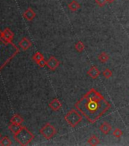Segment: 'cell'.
Listing matches in <instances>:
<instances>
[{
	"instance_id": "6da1fadb",
	"label": "cell",
	"mask_w": 129,
	"mask_h": 146,
	"mask_svg": "<svg viewBox=\"0 0 129 146\" xmlns=\"http://www.w3.org/2000/svg\"><path fill=\"white\" fill-rule=\"evenodd\" d=\"M75 107L89 123H95L110 109L111 104L95 88H91L77 100Z\"/></svg>"
},
{
	"instance_id": "7a4b0ae2",
	"label": "cell",
	"mask_w": 129,
	"mask_h": 146,
	"mask_svg": "<svg viewBox=\"0 0 129 146\" xmlns=\"http://www.w3.org/2000/svg\"><path fill=\"white\" fill-rule=\"evenodd\" d=\"M14 139L19 145L23 146L27 145L34 139V135L30 132L28 129L22 126L21 129L16 134H14Z\"/></svg>"
},
{
	"instance_id": "3957f363",
	"label": "cell",
	"mask_w": 129,
	"mask_h": 146,
	"mask_svg": "<svg viewBox=\"0 0 129 146\" xmlns=\"http://www.w3.org/2000/svg\"><path fill=\"white\" fill-rule=\"evenodd\" d=\"M83 119V116L79 112L72 109L65 116V120L71 127L75 128Z\"/></svg>"
},
{
	"instance_id": "277c9868",
	"label": "cell",
	"mask_w": 129,
	"mask_h": 146,
	"mask_svg": "<svg viewBox=\"0 0 129 146\" xmlns=\"http://www.w3.org/2000/svg\"><path fill=\"white\" fill-rule=\"evenodd\" d=\"M56 129L50 123H47L45 125H43L40 130V133L43 135L46 139L50 140L56 134Z\"/></svg>"
},
{
	"instance_id": "5b68a950",
	"label": "cell",
	"mask_w": 129,
	"mask_h": 146,
	"mask_svg": "<svg viewBox=\"0 0 129 146\" xmlns=\"http://www.w3.org/2000/svg\"><path fill=\"white\" fill-rule=\"evenodd\" d=\"M60 65V62L55 56H51L46 61V66L50 68V70L55 71Z\"/></svg>"
},
{
	"instance_id": "8992f818",
	"label": "cell",
	"mask_w": 129,
	"mask_h": 146,
	"mask_svg": "<svg viewBox=\"0 0 129 146\" xmlns=\"http://www.w3.org/2000/svg\"><path fill=\"white\" fill-rule=\"evenodd\" d=\"M2 37L4 38V40L7 43H11V40L14 38L13 32L11 31L9 28H5L4 32L2 33Z\"/></svg>"
},
{
	"instance_id": "52a82bcc",
	"label": "cell",
	"mask_w": 129,
	"mask_h": 146,
	"mask_svg": "<svg viewBox=\"0 0 129 146\" xmlns=\"http://www.w3.org/2000/svg\"><path fill=\"white\" fill-rule=\"evenodd\" d=\"M100 72L95 66H91L90 69L87 71V75L93 79H97L99 76H100Z\"/></svg>"
},
{
	"instance_id": "ba28073f",
	"label": "cell",
	"mask_w": 129,
	"mask_h": 146,
	"mask_svg": "<svg viewBox=\"0 0 129 146\" xmlns=\"http://www.w3.org/2000/svg\"><path fill=\"white\" fill-rule=\"evenodd\" d=\"M23 17L27 21H32L36 17V13L31 8H28L26 11L23 13Z\"/></svg>"
},
{
	"instance_id": "9c48e42d",
	"label": "cell",
	"mask_w": 129,
	"mask_h": 146,
	"mask_svg": "<svg viewBox=\"0 0 129 146\" xmlns=\"http://www.w3.org/2000/svg\"><path fill=\"white\" fill-rule=\"evenodd\" d=\"M62 103L59 101L58 98H54L51 102L49 104V107L53 110V111H58L60 108L62 107Z\"/></svg>"
},
{
	"instance_id": "30bf717a",
	"label": "cell",
	"mask_w": 129,
	"mask_h": 146,
	"mask_svg": "<svg viewBox=\"0 0 129 146\" xmlns=\"http://www.w3.org/2000/svg\"><path fill=\"white\" fill-rule=\"evenodd\" d=\"M32 43L27 38V37H24L21 39V40L19 42V46L23 50H28L30 46H31Z\"/></svg>"
},
{
	"instance_id": "8fae6325",
	"label": "cell",
	"mask_w": 129,
	"mask_h": 146,
	"mask_svg": "<svg viewBox=\"0 0 129 146\" xmlns=\"http://www.w3.org/2000/svg\"><path fill=\"white\" fill-rule=\"evenodd\" d=\"M111 129H112L111 125H110L109 123H107V122H104V123H102L100 126V130L105 135L109 134V132L111 131Z\"/></svg>"
},
{
	"instance_id": "7c38bea8",
	"label": "cell",
	"mask_w": 129,
	"mask_h": 146,
	"mask_svg": "<svg viewBox=\"0 0 129 146\" xmlns=\"http://www.w3.org/2000/svg\"><path fill=\"white\" fill-rule=\"evenodd\" d=\"M10 122H11V123H13V124H19V125H21L23 122H24V119L20 115L15 114V115H14L11 117Z\"/></svg>"
},
{
	"instance_id": "4fadbf2b",
	"label": "cell",
	"mask_w": 129,
	"mask_h": 146,
	"mask_svg": "<svg viewBox=\"0 0 129 146\" xmlns=\"http://www.w3.org/2000/svg\"><path fill=\"white\" fill-rule=\"evenodd\" d=\"M68 9H70L71 11H76L81 8V5H80L77 1L74 0V1H71V2L68 5Z\"/></svg>"
},
{
	"instance_id": "5bb4252c",
	"label": "cell",
	"mask_w": 129,
	"mask_h": 146,
	"mask_svg": "<svg viewBox=\"0 0 129 146\" xmlns=\"http://www.w3.org/2000/svg\"><path fill=\"white\" fill-rule=\"evenodd\" d=\"M87 143L92 146L97 145L98 144L100 143V139H99V138L96 136L95 135H93L92 136L89 138V139L87 140Z\"/></svg>"
},
{
	"instance_id": "9a60e30c",
	"label": "cell",
	"mask_w": 129,
	"mask_h": 146,
	"mask_svg": "<svg viewBox=\"0 0 129 146\" xmlns=\"http://www.w3.org/2000/svg\"><path fill=\"white\" fill-rule=\"evenodd\" d=\"M21 128H22V125H19V124H13V123H11V125H9V129L11 130L14 134L18 133L21 129Z\"/></svg>"
},
{
	"instance_id": "2e32d148",
	"label": "cell",
	"mask_w": 129,
	"mask_h": 146,
	"mask_svg": "<svg viewBox=\"0 0 129 146\" xmlns=\"http://www.w3.org/2000/svg\"><path fill=\"white\" fill-rule=\"evenodd\" d=\"M11 139H9V137L5 136L2 137L0 139V145L1 146H9L11 145Z\"/></svg>"
},
{
	"instance_id": "e0dca14e",
	"label": "cell",
	"mask_w": 129,
	"mask_h": 146,
	"mask_svg": "<svg viewBox=\"0 0 129 146\" xmlns=\"http://www.w3.org/2000/svg\"><path fill=\"white\" fill-rule=\"evenodd\" d=\"M75 48L78 52H82L85 49V45L82 41H77V43H75Z\"/></svg>"
},
{
	"instance_id": "ac0fdd59",
	"label": "cell",
	"mask_w": 129,
	"mask_h": 146,
	"mask_svg": "<svg viewBox=\"0 0 129 146\" xmlns=\"http://www.w3.org/2000/svg\"><path fill=\"white\" fill-rule=\"evenodd\" d=\"M109 59V55L107 54L106 52H102L99 56H98V59L101 62H107Z\"/></svg>"
},
{
	"instance_id": "d6986e66",
	"label": "cell",
	"mask_w": 129,
	"mask_h": 146,
	"mask_svg": "<svg viewBox=\"0 0 129 146\" xmlns=\"http://www.w3.org/2000/svg\"><path fill=\"white\" fill-rule=\"evenodd\" d=\"M32 59H33V60H34L36 63H37L38 62H40L41 60V59H44V57H43V55L41 53V52H35L34 54V56H33V57H32Z\"/></svg>"
},
{
	"instance_id": "ffe728a7",
	"label": "cell",
	"mask_w": 129,
	"mask_h": 146,
	"mask_svg": "<svg viewBox=\"0 0 129 146\" xmlns=\"http://www.w3.org/2000/svg\"><path fill=\"white\" fill-rule=\"evenodd\" d=\"M103 75L107 79H109L112 77V72L111 70H109V68H106L103 72Z\"/></svg>"
},
{
	"instance_id": "44dd1931",
	"label": "cell",
	"mask_w": 129,
	"mask_h": 146,
	"mask_svg": "<svg viewBox=\"0 0 129 146\" xmlns=\"http://www.w3.org/2000/svg\"><path fill=\"white\" fill-rule=\"evenodd\" d=\"M112 135H113L115 137H116V138H120V137L123 135V132L120 129L117 128V129H115V130H114L113 132H112Z\"/></svg>"
},
{
	"instance_id": "7402d4cb",
	"label": "cell",
	"mask_w": 129,
	"mask_h": 146,
	"mask_svg": "<svg viewBox=\"0 0 129 146\" xmlns=\"http://www.w3.org/2000/svg\"><path fill=\"white\" fill-rule=\"evenodd\" d=\"M96 3L99 5L100 7H103L105 5L107 4V0H95Z\"/></svg>"
},
{
	"instance_id": "603a6c76",
	"label": "cell",
	"mask_w": 129,
	"mask_h": 146,
	"mask_svg": "<svg viewBox=\"0 0 129 146\" xmlns=\"http://www.w3.org/2000/svg\"><path fill=\"white\" fill-rule=\"evenodd\" d=\"M36 64H37L39 66H40V67H44L45 66H46V61L44 59H41L40 61L38 62Z\"/></svg>"
},
{
	"instance_id": "cb8c5ba5",
	"label": "cell",
	"mask_w": 129,
	"mask_h": 146,
	"mask_svg": "<svg viewBox=\"0 0 129 146\" xmlns=\"http://www.w3.org/2000/svg\"><path fill=\"white\" fill-rule=\"evenodd\" d=\"M114 1H116V0H107V2H108V3H109V4H111L112 2H114Z\"/></svg>"
},
{
	"instance_id": "d4e9b609",
	"label": "cell",
	"mask_w": 129,
	"mask_h": 146,
	"mask_svg": "<svg viewBox=\"0 0 129 146\" xmlns=\"http://www.w3.org/2000/svg\"><path fill=\"white\" fill-rule=\"evenodd\" d=\"M0 138H1V135H0Z\"/></svg>"
}]
</instances>
